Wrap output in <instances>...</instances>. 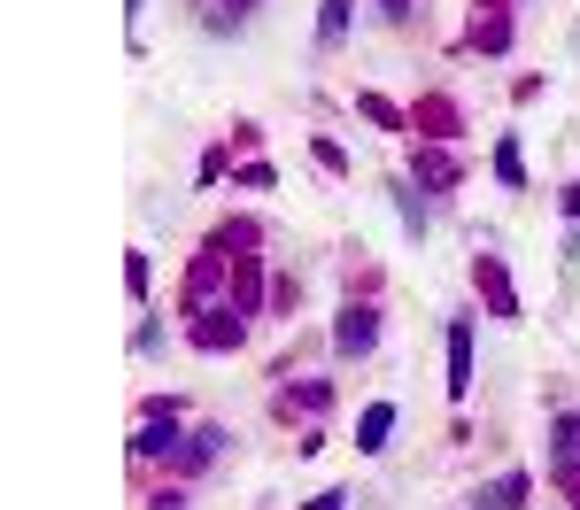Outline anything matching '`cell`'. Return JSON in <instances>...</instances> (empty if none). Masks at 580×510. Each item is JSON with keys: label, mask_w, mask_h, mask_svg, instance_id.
<instances>
[{"label": "cell", "mask_w": 580, "mask_h": 510, "mask_svg": "<svg viewBox=\"0 0 580 510\" xmlns=\"http://www.w3.org/2000/svg\"><path fill=\"white\" fill-rule=\"evenodd\" d=\"M334 349H341V356H372V349H379V309H372V302H349V309H341Z\"/></svg>", "instance_id": "cell-1"}, {"label": "cell", "mask_w": 580, "mask_h": 510, "mask_svg": "<svg viewBox=\"0 0 580 510\" xmlns=\"http://www.w3.org/2000/svg\"><path fill=\"white\" fill-rule=\"evenodd\" d=\"M480 294H487L495 317H519V294H511V279H504V264H495V255H480Z\"/></svg>", "instance_id": "cell-4"}, {"label": "cell", "mask_w": 580, "mask_h": 510, "mask_svg": "<svg viewBox=\"0 0 580 510\" xmlns=\"http://www.w3.org/2000/svg\"><path fill=\"white\" fill-rule=\"evenodd\" d=\"M395 202H402V224H410V232H426V202H419V194L395 186Z\"/></svg>", "instance_id": "cell-16"}, {"label": "cell", "mask_w": 580, "mask_h": 510, "mask_svg": "<svg viewBox=\"0 0 580 510\" xmlns=\"http://www.w3.org/2000/svg\"><path fill=\"white\" fill-rule=\"evenodd\" d=\"M379 9H387V24H402V16H410V0H379Z\"/></svg>", "instance_id": "cell-18"}, {"label": "cell", "mask_w": 580, "mask_h": 510, "mask_svg": "<svg viewBox=\"0 0 580 510\" xmlns=\"http://www.w3.org/2000/svg\"><path fill=\"white\" fill-rule=\"evenodd\" d=\"M495 179H504V186H527V162H519V139H504V147H495Z\"/></svg>", "instance_id": "cell-13"}, {"label": "cell", "mask_w": 580, "mask_h": 510, "mask_svg": "<svg viewBox=\"0 0 580 510\" xmlns=\"http://www.w3.org/2000/svg\"><path fill=\"white\" fill-rule=\"evenodd\" d=\"M519 502H527V472H504V479H495L472 510H519Z\"/></svg>", "instance_id": "cell-8"}, {"label": "cell", "mask_w": 580, "mask_h": 510, "mask_svg": "<svg viewBox=\"0 0 580 510\" xmlns=\"http://www.w3.org/2000/svg\"><path fill=\"white\" fill-rule=\"evenodd\" d=\"M565 217H580V186H565Z\"/></svg>", "instance_id": "cell-19"}, {"label": "cell", "mask_w": 580, "mask_h": 510, "mask_svg": "<svg viewBox=\"0 0 580 510\" xmlns=\"http://www.w3.org/2000/svg\"><path fill=\"white\" fill-rule=\"evenodd\" d=\"M357 109H364L379 132H395V124H402V117H395V101H379V94H357Z\"/></svg>", "instance_id": "cell-14"}, {"label": "cell", "mask_w": 580, "mask_h": 510, "mask_svg": "<svg viewBox=\"0 0 580 510\" xmlns=\"http://www.w3.org/2000/svg\"><path fill=\"white\" fill-rule=\"evenodd\" d=\"M472 47L504 54V47H511V24H504V16H480V24H472Z\"/></svg>", "instance_id": "cell-12"}, {"label": "cell", "mask_w": 580, "mask_h": 510, "mask_svg": "<svg viewBox=\"0 0 580 510\" xmlns=\"http://www.w3.org/2000/svg\"><path fill=\"white\" fill-rule=\"evenodd\" d=\"M225 9H232V24H240V16H247V0H225Z\"/></svg>", "instance_id": "cell-20"}, {"label": "cell", "mask_w": 580, "mask_h": 510, "mask_svg": "<svg viewBox=\"0 0 580 510\" xmlns=\"http://www.w3.org/2000/svg\"><path fill=\"white\" fill-rule=\"evenodd\" d=\"M171 449H179V410L171 402H147L140 434H132V457H171Z\"/></svg>", "instance_id": "cell-2"}, {"label": "cell", "mask_w": 580, "mask_h": 510, "mask_svg": "<svg viewBox=\"0 0 580 510\" xmlns=\"http://www.w3.org/2000/svg\"><path fill=\"white\" fill-rule=\"evenodd\" d=\"M349 9H357V0H325V16H317V39H325V47L349 39Z\"/></svg>", "instance_id": "cell-10"}, {"label": "cell", "mask_w": 580, "mask_h": 510, "mask_svg": "<svg viewBox=\"0 0 580 510\" xmlns=\"http://www.w3.org/2000/svg\"><path fill=\"white\" fill-rule=\"evenodd\" d=\"M449 394H472V325H449Z\"/></svg>", "instance_id": "cell-5"}, {"label": "cell", "mask_w": 580, "mask_h": 510, "mask_svg": "<svg viewBox=\"0 0 580 510\" xmlns=\"http://www.w3.org/2000/svg\"><path fill=\"white\" fill-rule=\"evenodd\" d=\"M240 309H202V325H194V349H209V356H225V349H240Z\"/></svg>", "instance_id": "cell-3"}, {"label": "cell", "mask_w": 580, "mask_h": 510, "mask_svg": "<svg viewBox=\"0 0 580 510\" xmlns=\"http://www.w3.org/2000/svg\"><path fill=\"white\" fill-rule=\"evenodd\" d=\"M565 479H572V472H565ZM572 502H580V479H572Z\"/></svg>", "instance_id": "cell-22"}, {"label": "cell", "mask_w": 580, "mask_h": 510, "mask_svg": "<svg viewBox=\"0 0 580 510\" xmlns=\"http://www.w3.org/2000/svg\"><path fill=\"white\" fill-rule=\"evenodd\" d=\"M387 434H395V402H372V410H364V425H357V449H364V457H379V449H387Z\"/></svg>", "instance_id": "cell-6"}, {"label": "cell", "mask_w": 580, "mask_h": 510, "mask_svg": "<svg viewBox=\"0 0 580 510\" xmlns=\"http://www.w3.org/2000/svg\"><path fill=\"white\" fill-rule=\"evenodd\" d=\"M140 9H147V0H124V16H140Z\"/></svg>", "instance_id": "cell-21"}, {"label": "cell", "mask_w": 580, "mask_h": 510, "mask_svg": "<svg viewBox=\"0 0 580 510\" xmlns=\"http://www.w3.org/2000/svg\"><path fill=\"white\" fill-rule=\"evenodd\" d=\"M580 457V417H557V464Z\"/></svg>", "instance_id": "cell-15"}, {"label": "cell", "mask_w": 580, "mask_h": 510, "mask_svg": "<svg viewBox=\"0 0 580 510\" xmlns=\"http://www.w3.org/2000/svg\"><path fill=\"white\" fill-rule=\"evenodd\" d=\"M217 264H225V255H202V264H194V279H186V302H194V309H209V294H217Z\"/></svg>", "instance_id": "cell-11"}, {"label": "cell", "mask_w": 580, "mask_h": 510, "mask_svg": "<svg viewBox=\"0 0 580 510\" xmlns=\"http://www.w3.org/2000/svg\"><path fill=\"white\" fill-rule=\"evenodd\" d=\"M341 502H349V495H341V487H325V495H317V502H310V510H341Z\"/></svg>", "instance_id": "cell-17"}, {"label": "cell", "mask_w": 580, "mask_h": 510, "mask_svg": "<svg viewBox=\"0 0 580 510\" xmlns=\"http://www.w3.org/2000/svg\"><path fill=\"white\" fill-rule=\"evenodd\" d=\"M217 449H225V434H217V425L186 434V441H179V472H202V464H217Z\"/></svg>", "instance_id": "cell-7"}, {"label": "cell", "mask_w": 580, "mask_h": 510, "mask_svg": "<svg viewBox=\"0 0 580 510\" xmlns=\"http://www.w3.org/2000/svg\"><path fill=\"white\" fill-rule=\"evenodd\" d=\"M419 179H426V186H457V155H442V147H419Z\"/></svg>", "instance_id": "cell-9"}]
</instances>
